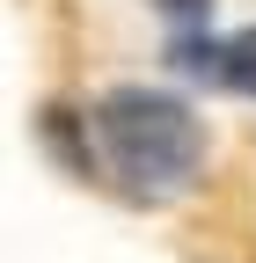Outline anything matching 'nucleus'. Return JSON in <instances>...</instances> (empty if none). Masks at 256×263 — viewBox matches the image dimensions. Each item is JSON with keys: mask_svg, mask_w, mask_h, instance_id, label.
I'll list each match as a JSON object with an SVG mask.
<instances>
[{"mask_svg": "<svg viewBox=\"0 0 256 263\" xmlns=\"http://www.w3.org/2000/svg\"><path fill=\"white\" fill-rule=\"evenodd\" d=\"M169 66L205 88H227V95H256V29H234V37H176Z\"/></svg>", "mask_w": 256, "mask_h": 263, "instance_id": "obj_2", "label": "nucleus"}, {"mask_svg": "<svg viewBox=\"0 0 256 263\" xmlns=\"http://www.w3.org/2000/svg\"><path fill=\"white\" fill-rule=\"evenodd\" d=\"M205 8L212 0H161V15H176V22H205Z\"/></svg>", "mask_w": 256, "mask_h": 263, "instance_id": "obj_3", "label": "nucleus"}, {"mask_svg": "<svg viewBox=\"0 0 256 263\" xmlns=\"http://www.w3.org/2000/svg\"><path fill=\"white\" fill-rule=\"evenodd\" d=\"M95 139H103V161L117 168V183L147 205L190 190L205 161V124L169 88H110L95 103Z\"/></svg>", "mask_w": 256, "mask_h": 263, "instance_id": "obj_1", "label": "nucleus"}]
</instances>
